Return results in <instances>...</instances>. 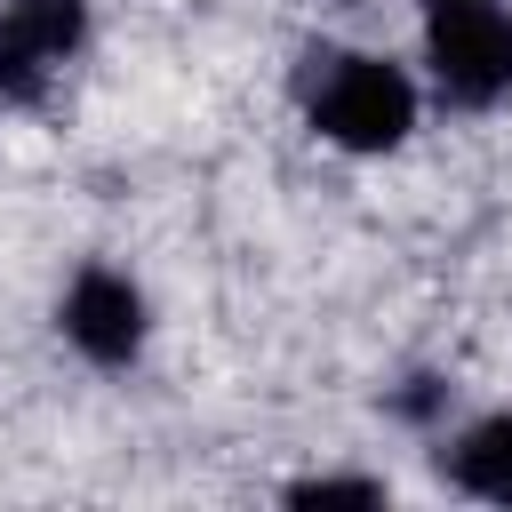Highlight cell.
I'll use <instances>...</instances> for the list:
<instances>
[{
	"instance_id": "cell-4",
	"label": "cell",
	"mask_w": 512,
	"mask_h": 512,
	"mask_svg": "<svg viewBox=\"0 0 512 512\" xmlns=\"http://www.w3.org/2000/svg\"><path fill=\"white\" fill-rule=\"evenodd\" d=\"M64 336H72L88 360L120 368V360H136V344H144V296H136L120 272H80L72 296H64Z\"/></svg>"
},
{
	"instance_id": "cell-2",
	"label": "cell",
	"mask_w": 512,
	"mask_h": 512,
	"mask_svg": "<svg viewBox=\"0 0 512 512\" xmlns=\"http://www.w3.org/2000/svg\"><path fill=\"white\" fill-rule=\"evenodd\" d=\"M432 80L456 104H496L512 88V8H448L432 16Z\"/></svg>"
},
{
	"instance_id": "cell-5",
	"label": "cell",
	"mask_w": 512,
	"mask_h": 512,
	"mask_svg": "<svg viewBox=\"0 0 512 512\" xmlns=\"http://www.w3.org/2000/svg\"><path fill=\"white\" fill-rule=\"evenodd\" d=\"M448 472H456V488H472V496H488V504H512V416L472 424V432L456 440Z\"/></svg>"
},
{
	"instance_id": "cell-1",
	"label": "cell",
	"mask_w": 512,
	"mask_h": 512,
	"mask_svg": "<svg viewBox=\"0 0 512 512\" xmlns=\"http://www.w3.org/2000/svg\"><path fill=\"white\" fill-rule=\"evenodd\" d=\"M312 128L344 152H392L408 128H416V88L400 64H376V56H344L320 96H312Z\"/></svg>"
},
{
	"instance_id": "cell-3",
	"label": "cell",
	"mask_w": 512,
	"mask_h": 512,
	"mask_svg": "<svg viewBox=\"0 0 512 512\" xmlns=\"http://www.w3.org/2000/svg\"><path fill=\"white\" fill-rule=\"evenodd\" d=\"M88 32L80 0H8L0 16V96H32Z\"/></svg>"
},
{
	"instance_id": "cell-6",
	"label": "cell",
	"mask_w": 512,
	"mask_h": 512,
	"mask_svg": "<svg viewBox=\"0 0 512 512\" xmlns=\"http://www.w3.org/2000/svg\"><path fill=\"white\" fill-rule=\"evenodd\" d=\"M384 488L376 480H304L296 488V504H376Z\"/></svg>"
},
{
	"instance_id": "cell-7",
	"label": "cell",
	"mask_w": 512,
	"mask_h": 512,
	"mask_svg": "<svg viewBox=\"0 0 512 512\" xmlns=\"http://www.w3.org/2000/svg\"><path fill=\"white\" fill-rule=\"evenodd\" d=\"M424 8H432V16H448V8H480V0H424Z\"/></svg>"
}]
</instances>
